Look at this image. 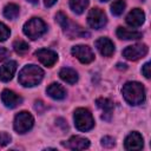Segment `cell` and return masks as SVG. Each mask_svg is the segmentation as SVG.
I'll list each match as a JSON object with an SVG mask.
<instances>
[{
  "label": "cell",
  "mask_w": 151,
  "mask_h": 151,
  "mask_svg": "<svg viewBox=\"0 0 151 151\" xmlns=\"http://www.w3.org/2000/svg\"><path fill=\"white\" fill-rule=\"evenodd\" d=\"M44 78V71L37 65L29 64L21 68L19 72V83L25 87H33L40 84Z\"/></svg>",
  "instance_id": "cell-2"
},
{
  "label": "cell",
  "mask_w": 151,
  "mask_h": 151,
  "mask_svg": "<svg viewBox=\"0 0 151 151\" xmlns=\"http://www.w3.org/2000/svg\"><path fill=\"white\" fill-rule=\"evenodd\" d=\"M46 93L55 100H61L66 97V90L58 83H52L51 85H48V87L46 88Z\"/></svg>",
  "instance_id": "cell-18"
},
{
  "label": "cell",
  "mask_w": 151,
  "mask_h": 151,
  "mask_svg": "<svg viewBox=\"0 0 151 151\" xmlns=\"http://www.w3.org/2000/svg\"><path fill=\"white\" fill-rule=\"evenodd\" d=\"M116 34L119 39L123 40H136L143 37V34L138 31H132V29H127L124 27H118L116 31Z\"/></svg>",
  "instance_id": "cell-19"
},
{
  "label": "cell",
  "mask_w": 151,
  "mask_h": 151,
  "mask_svg": "<svg viewBox=\"0 0 151 151\" xmlns=\"http://www.w3.org/2000/svg\"><path fill=\"white\" fill-rule=\"evenodd\" d=\"M117 67H118L119 70H126V65H125V64H118Z\"/></svg>",
  "instance_id": "cell-32"
},
{
  "label": "cell",
  "mask_w": 151,
  "mask_h": 151,
  "mask_svg": "<svg viewBox=\"0 0 151 151\" xmlns=\"http://www.w3.org/2000/svg\"><path fill=\"white\" fill-rule=\"evenodd\" d=\"M87 6L88 0H70V8L77 14H81Z\"/></svg>",
  "instance_id": "cell-21"
},
{
  "label": "cell",
  "mask_w": 151,
  "mask_h": 151,
  "mask_svg": "<svg viewBox=\"0 0 151 151\" xmlns=\"http://www.w3.org/2000/svg\"><path fill=\"white\" fill-rule=\"evenodd\" d=\"M147 51H149V48L145 44H136V45L127 46L123 51V55L127 60L134 61V60H138L140 58H144L147 54Z\"/></svg>",
  "instance_id": "cell-8"
},
{
  "label": "cell",
  "mask_w": 151,
  "mask_h": 151,
  "mask_svg": "<svg viewBox=\"0 0 151 151\" xmlns=\"http://www.w3.org/2000/svg\"><path fill=\"white\" fill-rule=\"evenodd\" d=\"M17 71V61L9 60L2 66H0V80L1 81H9Z\"/></svg>",
  "instance_id": "cell-17"
},
{
  "label": "cell",
  "mask_w": 151,
  "mask_h": 151,
  "mask_svg": "<svg viewBox=\"0 0 151 151\" xmlns=\"http://www.w3.org/2000/svg\"><path fill=\"white\" fill-rule=\"evenodd\" d=\"M123 97L130 105H139L145 100V88L138 81H127L122 88Z\"/></svg>",
  "instance_id": "cell-1"
},
{
  "label": "cell",
  "mask_w": 151,
  "mask_h": 151,
  "mask_svg": "<svg viewBox=\"0 0 151 151\" xmlns=\"http://www.w3.org/2000/svg\"><path fill=\"white\" fill-rule=\"evenodd\" d=\"M126 24L131 27H139L143 25L144 20H145V14L140 8H133L132 11H130V13L126 15Z\"/></svg>",
  "instance_id": "cell-13"
},
{
  "label": "cell",
  "mask_w": 151,
  "mask_h": 151,
  "mask_svg": "<svg viewBox=\"0 0 151 151\" xmlns=\"http://www.w3.org/2000/svg\"><path fill=\"white\" fill-rule=\"evenodd\" d=\"M99 1H107V0H99Z\"/></svg>",
  "instance_id": "cell-34"
},
{
  "label": "cell",
  "mask_w": 151,
  "mask_h": 151,
  "mask_svg": "<svg viewBox=\"0 0 151 151\" xmlns=\"http://www.w3.org/2000/svg\"><path fill=\"white\" fill-rule=\"evenodd\" d=\"M87 24L91 28L100 29L106 25V15L100 8H92L87 14Z\"/></svg>",
  "instance_id": "cell-7"
},
{
  "label": "cell",
  "mask_w": 151,
  "mask_h": 151,
  "mask_svg": "<svg viewBox=\"0 0 151 151\" xmlns=\"http://www.w3.org/2000/svg\"><path fill=\"white\" fill-rule=\"evenodd\" d=\"M9 34H11L9 28H8L5 24L0 22V41H5V40H7V39L9 38Z\"/></svg>",
  "instance_id": "cell-25"
},
{
  "label": "cell",
  "mask_w": 151,
  "mask_h": 151,
  "mask_svg": "<svg viewBox=\"0 0 151 151\" xmlns=\"http://www.w3.org/2000/svg\"><path fill=\"white\" fill-rule=\"evenodd\" d=\"M59 77L67 84H76L78 81V73L71 67H64L59 72Z\"/></svg>",
  "instance_id": "cell-20"
},
{
  "label": "cell",
  "mask_w": 151,
  "mask_h": 151,
  "mask_svg": "<svg viewBox=\"0 0 151 151\" xmlns=\"http://www.w3.org/2000/svg\"><path fill=\"white\" fill-rule=\"evenodd\" d=\"M13 50H14L18 54L24 55L25 53L28 52L29 46H28V44H27L26 41H24V40H21V39H18V40H15V41L13 42Z\"/></svg>",
  "instance_id": "cell-23"
},
{
  "label": "cell",
  "mask_w": 151,
  "mask_h": 151,
  "mask_svg": "<svg viewBox=\"0 0 151 151\" xmlns=\"http://www.w3.org/2000/svg\"><path fill=\"white\" fill-rule=\"evenodd\" d=\"M57 2V0H44V4L46 7H51Z\"/></svg>",
  "instance_id": "cell-31"
},
{
  "label": "cell",
  "mask_w": 151,
  "mask_h": 151,
  "mask_svg": "<svg viewBox=\"0 0 151 151\" xmlns=\"http://www.w3.org/2000/svg\"><path fill=\"white\" fill-rule=\"evenodd\" d=\"M11 142V136L6 132H0V146H5Z\"/></svg>",
  "instance_id": "cell-27"
},
{
  "label": "cell",
  "mask_w": 151,
  "mask_h": 151,
  "mask_svg": "<svg viewBox=\"0 0 151 151\" xmlns=\"http://www.w3.org/2000/svg\"><path fill=\"white\" fill-rule=\"evenodd\" d=\"M124 9H125V1L124 0H116L111 5V13L116 17L123 14Z\"/></svg>",
  "instance_id": "cell-24"
},
{
  "label": "cell",
  "mask_w": 151,
  "mask_h": 151,
  "mask_svg": "<svg viewBox=\"0 0 151 151\" xmlns=\"http://www.w3.org/2000/svg\"><path fill=\"white\" fill-rule=\"evenodd\" d=\"M71 53L83 64H90L94 60V53L91 47L86 45H76L71 48Z\"/></svg>",
  "instance_id": "cell-9"
},
{
  "label": "cell",
  "mask_w": 151,
  "mask_h": 151,
  "mask_svg": "<svg viewBox=\"0 0 151 151\" xmlns=\"http://www.w3.org/2000/svg\"><path fill=\"white\" fill-rule=\"evenodd\" d=\"M65 123V120L64 119H61V118H59V119H57V124L58 125H63V127H64V130H67V124H64Z\"/></svg>",
  "instance_id": "cell-30"
},
{
  "label": "cell",
  "mask_w": 151,
  "mask_h": 151,
  "mask_svg": "<svg viewBox=\"0 0 151 151\" xmlns=\"http://www.w3.org/2000/svg\"><path fill=\"white\" fill-rule=\"evenodd\" d=\"M63 145L72 150H85L90 146V140L80 136H73L66 143H63Z\"/></svg>",
  "instance_id": "cell-16"
},
{
  "label": "cell",
  "mask_w": 151,
  "mask_h": 151,
  "mask_svg": "<svg viewBox=\"0 0 151 151\" xmlns=\"http://www.w3.org/2000/svg\"><path fill=\"white\" fill-rule=\"evenodd\" d=\"M27 1H28V2H31V4H33V5H37L39 0H27Z\"/></svg>",
  "instance_id": "cell-33"
},
{
  "label": "cell",
  "mask_w": 151,
  "mask_h": 151,
  "mask_svg": "<svg viewBox=\"0 0 151 151\" xmlns=\"http://www.w3.org/2000/svg\"><path fill=\"white\" fill-rule=\"evenodd\" d=\"M8 54H9V52H8L5 47H0V61L5 60V59L8 57Z\"/></svg>",
  "instance_id": "cell-29"
},
{
  "label": "cell",
  "mask_w": 151,
  "mask_h": 151,
  "mask_svg": "<svg viewBox=\"0 0 151 151\" xmlns=\"http://www.w3.org/2000/svg\"><path fill=\"white\" fill-rule=\"evenodd\" d=\"M142 73L144 74L145 78H150V63H145L143 65V68H142Z\"/></svg>",
  "instance_id": "cell-28"
},
{
  "label": "cell",
  "mask_w": 151,
  "mask_h": 151,
  "mask_svg": "<svg viewBox=\"0 0 151 151\" xmlns=\"http://www.w3.org/2000/svg\"><path fill=\"white\" fill-rule=\"evenodd\" d=\"M99 53L104 57H111L114 52V44L109 38H99L94 42Z\"/></svg>",
  "instance_id": "cell-15"
},
{
  "label": "cell",
  "mask_w": 151,
  "mask_h": 151,
  "mask_svg": "<svg viewBox=\"0 0 151 151\" xmlns=\"http://www.w3.org/2000/svg\"><path fill=\"white\" fill-rule=\"evenodd\" d=\"M74 125L79 131H90L94 126V119L92 113L84 107H79L74 111Z\"/></svg>",
  "instance_id": "cell-4"
},
{
  "label": "cell",
  "mask_w": 151,
  "mask_h": 151,
  "mask_svg": "<svg viewBox=\"0 0 151 151\" xmlns=\"http://www.w3.org/2000/svg\"><path fill=\"white\" fill-rule=\"evenodd\" d=\"M114 144H116L114 139L112 137H110V136H105V137L101 138V145L104 147H113Z\"/></svg>",
  "instance_id": "cell-26"
},
{
  "label": "cell",
  "mask_w": 151,
  "mask_h": 151,
  "mask_svg": "<svg viewBox=\"0 0 151 151\" xmlns=\"http://www.w3.org/2000/svg\"><path fill=\"white\" fill-rule=\"evenodd\" d=\"M22 29L25 35H27L32 40H35L47 31V26L40 18H32L25 22Z\"/></svg>",
  "instance_id": "cell-5"
},
{
  "label": "cell",
  "mask_w": 151,
  "mask_h": 151,
  "mask_svg": "<svg viewBox=\"0 0 151 151\" xmlns=\"http://www.w3.org/2000/svg\"><path fill=\"white\" fill-rule=\"evenodd\" d=\"M34 55L37 57V59L45 66L47 67H52L57 60H58V54L52 51V50H48V48H40V50H37L34 52Z\"/></svg>",
  "instance_id": "cell-10"
},
{
  "label": "cell",
  "mask_w": 151,
  "mask_h": 151,
  "mask_svg": "<svg viewBox=\"0 0 151 151\" xmlns=\"http://www.w3.org/2000/svg\"><path fill=\"white\" fill-rule=\"evenodd\" d=\"M19 12H20V8L18 5L15 4H8L7 6H5L4 8V15L9 19V20H13L15 18H18L19 15Z\"/></svg>",
  "instance_id": "cell-22"
},
{
  "label": "cell",
  "mask_w": 151,
  "mask_h": 151,
  "mask_svg": "<svg viewBox=\"0 0 151 151\" xmlns=\"http://www.w3.org/2000/svg\"><path fill=\"white\" fill-rule=\"evenodd\" d=\"M124 147L126 150H140L143 147V137L139 132H131L124 142Z\"/></svg>",
  "instance_id": "cell-12"
},
{
  "label": "cell",
  "mask_w": 151,
  "mask_h": 151,
  "mask_svg": "<svg viewBox=\"0 0 151 151\" xmlns=\"http://www.w3.org/2000/svg\"><path fill=\"white\" fill-rule=\"evenodd\" d=\"M55 19H57L58 24L61 26L64 33H65L70 39L79 38V37H90V33H87L86 31H84V29H83L80 26H78L77 24L71 22V21L68 20V18H67L64 13H61V12L57 13Z\"/></svg>",
  "instance_id": "cell-3"
},
{
  "label": "cell",
  "mask_w": 151,
  "mask_h": 151,
  "mask_svg": "<svg viewBox=\"0 0 151 151\" xmlns=\"http://www.w3.org/2000/svg\"><path fill=\"white\" fill-rule=\"evenodd\" d=\"M1 100L4 105L9 109H14L22 103V98L11 90H4L1 92Z\"/></svg>",
  "instance_id": "cell-11"
},
{
  "label": "cell",
  "mask_w": 151,
  "mask_h": 151,
  "mask_svg": "<svg viewBox=\"0 0 151 151\" xmlns=\"http://www.w3.org/2000/svg\"><path fill=\"white\" fill-rule=\"evenodd\" d=\"M33 124H34L33 116L27 111H21L15 116L13 126L18 133H26L33 127Z\"/></svg>",
  "instance_id": "cell-6"
},
{
  "label": "cell",
  "mask_w": 151,
  "mask_h": 151,
  "mask_svg": "<svg viewBox=\"0 0 151 151\" xmlns=\"http://www.w3.org/2000/svg\"><path fill=\"white\" fill-rule=\"evenodd\" d=\"M96 104L97 106L103 111V114H101V119L103 120H111V117H112V113H113V103L107 99V98H98L96 100Z\"/></svg>",
  "instance_id": "cell-14"
}]
</instances>
